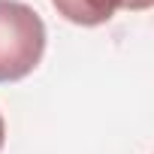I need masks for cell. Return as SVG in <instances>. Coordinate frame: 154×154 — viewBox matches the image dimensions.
Wrapping results in <instances>:
<instances>
[{
  "mask_svg": "<svg viewBox=\"0 0 154 154\" xmlns=\"http://www.w3.org/2000/svg\"><path fill=\"white\" fill-rule=\"evenodd\" d=\"M45 54V21L21 0H0V82H21Z\"/></svg>",
  "mask_w": 154,
  "mask_h": 154,
  "instance_id": "6da1fadb",
  "label": "cell"
},
{
  "mask_svg": "<svg viewBox=\"0 0 154 154\" xmlns=\"http://www.w3.org/2000/svg\"><path fill=\"white\" fill-rule=\"evenodd\" d=\"M154 0H51L57 15L79 27H97V24H106L118 9L142 12Z\"/></svg>",
  "mask_w": 154,
  "mask_h": 154,
  "instance_id": "7a4b0ae2",
  "label": "cell"
},
{
  "mask_svg": "<svg viewBox=\"0 0 154 154\" xmlns=\"http://www.w3.org/2000/svg\"><path fill=\"white\" fill-rule=\"evenodd\" d=\"M3 142H6V124H3V115H0V151H3Z\"/></svg>",
  "mask_w": 154,
  "mask_h": 154,
  "instance_id": "3957f363",
  "label": "cell"
}]
</instances>
